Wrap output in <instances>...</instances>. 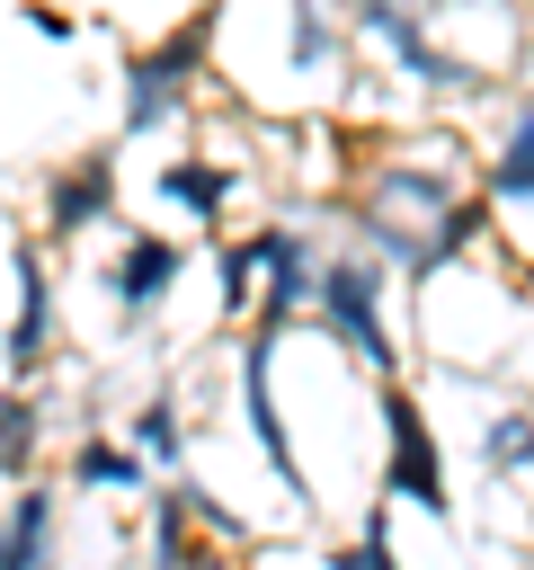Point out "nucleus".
<instances>
[{"label": "nucleus", "mask_w": 534, "mask_h": 570, "mask_svg": "<svg viewBox=\"0 0 534 570\" xmlns=\"http://www.w3.org/2000/svg\"><path fill=\"white\" fill-rule=\"evenodd\" d=\"M383 499L454 525V490H445V454H436V436H427V410H418V392L392 383V374H383Z\"/></svg>", "instance_id": "f257e3e1"}, {"label": "nucleus", "mask_w": 534, "mask_h": 570, "mask_svg": "<svg viewBox=\"0 0 534 570\" xmlns=\"http://www.w3.org/2000/svg\"><path fill=\"white\" fill-rule=\"evenodd\" d=\"M320 321L356 347L365 374H392V365H400V347H392V330H383V267H374V258L347 249V258L320 267Z\"/></svg>", "instance_id": "f03ea898"}, {"label": "nucleus", "mask_w": 534, "mask_h": 570, "mask_svg": "<svg viewBox=\"0 0 534 570\" xmlns=\"http://www.w3.org/2000/svg\"><path fill=\"white\" fill-rule=\"evenodd\" d=\"M240 410H249V436H258L267 472L285 481V499L312 508V481H303V463H294V445H285V410H276V321H258L249 347H240Z\"/></svg>", "instance_id": "7ed1b4c3"}, {"label": "nucleus", "mask_w": 534, "mask_h": 570, "mask_svg": "<svg viewBox=\"0 0 534 570\" xmlns=\"http://www.w3.org/2000/svg\"><path fill=\"white\" fill-rule=\"evenodd\" d=\"M196 62H205V18H187L169 45L134 53V62H125V134H151V125L196 89Z\"/></svg>", "instance_id": "20e7f679"}, {"label": "nucleus", "mask_w": 534, "mask_h": 570, "mask_svg": "<svg viewBox=\"0 0 534 570\" xmlns=\"http://www.w3.org/2000/svg\"><path fill=\"white\" fill-rule=\"evenodd\" d=\"M356 27H365V36H383V45L400 53V71H409V80H427V89H472V71H463V62L418 27V9H409V0H356Z\"/></svg>", "instance_id": "39448f33"}, {"label": "nucleus", "mask_w": 534, "mask_h": 570, "mask_svg": "<svg viewBox=\"0 0 534 570\" xmlns=\"http://www.w3.org/2000/svg\"><path fill=\"white\" fill-rule=\"evenodd\" d=\"M249 240H258V276H267V285H258V321L285 330L303 303H320V258H312L303 232H285V223H267V232H249Z\"/></svg>", "instance_id": "423d86ee"}, {"label": "nucleus", "mask_w": 534, "mask_h": 570, "mask_svg": "<svg viewBox=\"0 0 534 570\" xmlns=\"http://www.w3.org/2000/svg\"><path fill=\"white\" fill-rule=\"evenodd\" d=\"M107 214H116V151H80L71 169L44 178V232L53 240H71V232H89Z\"/></svg>", "instance_id": "0eeeda50"}, {"label": "nucleus", "mask_w": 534, "mask_h": 570, "mask_svg": "<svg viewBox=\"0 0 534 570\" xmlns=\"http://www.w3.org/2000/svg\"><path fill=\"white\" fill-rule=\"evenodd\" d=\"M9 267H18V321H9L0 356H9V374H36L44 347H53V276H44L36 240H9Z\"/></svg>", "instance_id": "6e6552de"}, {"label": "nucleus", "mask_w": 534, "mask_h": 570, "mask_svg": "<svg viewBox=\"0 0 534 570\" xmlns=\"http://www.w3.org/2000/svg\"><path fill=\"white\" fill-rule=\"evenodd\" d=\"M178 267H187V249L178 240H160V232H134L125 249H116V312L125 321H142V312H160L169 303V285H178Z\"/></svg>", "instance_id": "1a4fd4ad"}, {"label": "nucleus", "mask_w": 534, "mask_h": 570, "mask_svg": "<svg viewBox=\"0 0 534 570\" xmlns=\"http://www.w3.org/2000/svg\"><path fill=\"white\" fill-rule=\"evenodd\" d=\"M0 570H53V490H18L0 517Z\"/></svg>", "instance_id": "9d476101"}, {"label": "nucleus", "mask_w": 534, "mask_h": 570, "mask_svg": "<svg viewBox=\"0 0 534 570\" xmlns=\"http://www.w3.org/2000/svg\"><path fill=\"white\" fill-rule=\"evenodd\" d=\"M490 205H507V214H534V107H516L507 116V134H498V160H490Z\"/></svg>", "instance_id": "9b49d317"}, {"label": "nucleus", "mask_w": 534, "mask_h": 570, "mask_svg": "<svg viewBox=\"0 0 534 570\" xmlns=\"http://www.w3.org/2000/svg\"><path fill=\"white\" fill-rule=\"evenodd\" d=\"M71 481H80V490H151V454H134V445H107V436H89V445L71 454Z\"/></svg>", "instance_id": "f8f14e48"}, {"label": "nucleus", "mask_w": 534, "mask_h": 570, "mask_svg": "<svg viewBox=\"0 0 534 570\" xmlns=\"http://www.w3.org/2000/svg\"><path fill=\"white\" fill-rule=\"evenodd\" d=\"M160 196H169V205H187L196 223H214V214L231 205V178H222V169H205V160H169V169H160Z\"/></svg>", "instance_id": "ddd939ff"}, {"label": "nucleus", "mask_w": 534, "mask_h": 570, "mask_svg": "<svg viewBox=\"0 0 534 570\" xmlns=\"http://www.w3.org/2000/svg\"><path fill=\"white\" fill-rule=\"evenodd\" d=\"M125 445H134V454H151V463H178V454H187L178 401H169V392H160V401H142V410L125 419Z\"/></svg>", "instance_id": "4468645a"}, {"label": "nucleus", "mask_w": 534, "mask_h": 570, "mask_svg": "<svg viewBox=\"0 0 534 570\" xmlns=\"http://www.w3.org/2000/svg\"><path fill=\"white\" fill-rule=\"evenodd\" d=\"M27 463H36V401L0 392V481H18Z\"/></svg>", "instance_id": "2eb2a0df"}, {"label": "nucleus", "mask_w": 534, "mask_h": 570, "mask_svg": "<svg viewBox=\"0 0 534 570\" xmlns=\"http://www.w3.org/2000/svg\"><path fill=\"white\" fill-rule=\"evenodd\" d=\"M481 463H490V472H525V463H534V419H525V410L490 419V428H481Z\"/></svg>", "instance_id": "dca6fc26"}, {"label": "nucleus", "mask_w": 534, "mask_h": 570, "mask_svg": "<svg viewBox=\"0 0 534 570\" xmlns=\"http://www.w3.org/2000/svg\"><path fill=\"white\" fill-rule=\"evenodd\" d=\"M329 570H400V561H392V534H383V508L365 517V534H356V543H338V552H329Z\"/></svg>", "instance_id": "f3484780"}, {"label": "nucleus", "mask_w": 534, "mask_h": 570, "mask_svg": "<svg viewBox=\"0 0 534 570\" xmlns=\"http://www.w3.org/2000/svg\"><path fill=\"white\" fill-rule=\"evenodd\" d=\"M187 570H240V561H231V552H196Z\"/></svg>", "instance_id": "a211bd4d"}]
</instances>
